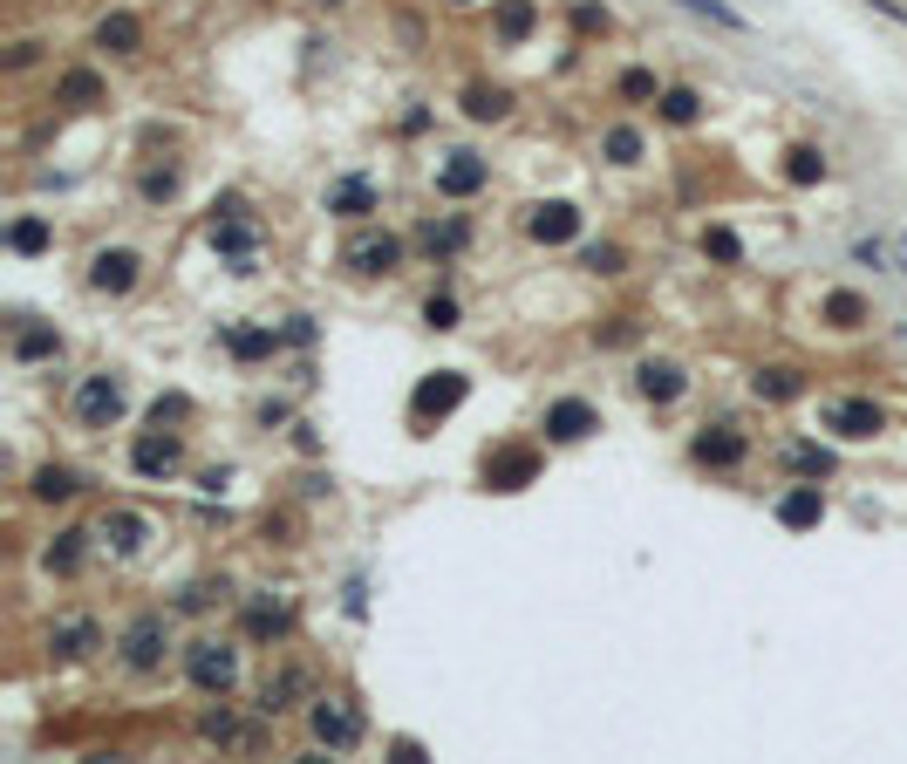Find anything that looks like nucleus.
I'll list each match as a JSON object with an SVG mask.
<instances>
[{"instance_id": "cd10ccee", "label": "nucleus", "mask_w": 907, "mask_h": 764, "mask_svg": "<svg viewBox=\"0 0 907 764\" xmlns=\"http://www.w3.org/2000/svg\"><path fill=\"white\" fill-rule=\"evenodd\" d=\"M226 342H232L239 362H260V355H273V328H232Z\"/></svg>"}, {"instance_id": "a19ab883", "label": "nucleus", "mask_w": 907, "mask_h": 764, "mask_svg": "<svg viewBox=\"0 0 907 764\" xmlns=\"http://www.w3.org/2000/svg\"><path fill=\"white\" fill-rule=\"evenodd\" d=\"M682 7H696V14H710L717 28H744V14H737V7H723V0H682Z\"/></svg>"}, {"instance_id": "39448f33", "label": "nucleus", "mask_w": 907, "mask_h": 764, "mask_svg": "<svg viewBox=\"0 0 907 764\" xmlns=\"http://www.w3.org/2000/svg\"><path fill=\"white\" fill-rule=\"evenodd\" d=\"M164 649H171L164 614H137V621H130V635H123V662H130V669H157V662H164Z\"/></svg>"}, {"instance_id": "9b49d317", "label": "nucleus", "mask_w": 907, "mask_h": 764, "mask_svg": "<svg viewBox=\"0 0 907 764\" xmlns=\"http://www.w3.org/2000/svg\"><path fill=\"white\" fill-rule=\"evenodd\" d=\"M478 185H485V157L451 151L444 164H437V191H444V198H471Z\"/></svg>"}, {"instance_id": "72a5a7b5", "label": "nucleus", "mask_w": 907, "mask_h": 764, "mask_svg": "<svg viewBox=\"0 0 907 764\" xmlns=\"http://www.w3.org/2000/svg\"><path fill=\"white\" fill-rule=\"evenodd\" d=\"M7 246H14V253H41V246H48V226H41V219H14Z\"/></svg>"}, {"instance_id": "f257e3e1", "label": "nucleus", "mask_w": 907, "mask_h": 764, "mask_svg": "<svg viewBox=\"0 0 907 764\" xmlns=\"http://www.w3.org/2000/svg\"><path fill=\"white\" fill-rule=\"evenodd\" d=\"M307 730H314L321 751H355V744H362V710H355L348 696H321V703L307 710Z\"/></svg>"}, {"instance_id": "2eb2a0df", "label": "nucleus", "mask_w": 907, "mask_h": 764, "mask_svg": "<svg viewBox=\"0 0 907 764\" xmlns=\"http://www.w3.org/2000/svg\"><path fill=\"white\" fill-rule=\"evenodd\" d=\"M696 464H717V471H730V464H744V437H737L730 423H717V430H703V437H696Z\"/></svg>"}, {"instance_id": "2f4dec72", "label": "nucleus", "mask_w": 907, "mask_h": 764, "mask_svg": "<svg viewBox=\"0 0 907 764\" xmlns=\"http://www.w3.org/2000/svg\"><path fill=\"white\" fill-rule=\"evenodd\" d=\"M55 335H48V328H21V335H14V355H21V362H41V355H55Z\"/></svg>"}, {"instance_id": "aec40b11", "label": "nucleus", "mask_w": 907, "mask_h": 764, "mask_svg": "<svg viewBox=\"0 0 907 764\" xmlns=\"http://www.w3.org/2000/svg\"><path fill=\"white\" fill-rule=\"evenodd\" d=\"M253 239H260V232L246 226V219H219V226H212V246H219V253H232V260H253Z\"/></svg>"}, {"instance_id": "dca6fc26", "label": "nucleus", "mask_w": 907, "mask_h": 764, "mask_svg": "<svg viewBox=\"0 0 907 764\" xmlns=\"http://www.w3.org/2000/svg\"><path fill=\"white\" fill-rule=\"evenodd\" d=\"M635 389H642L648 403H676L682 396V369L676 362H642V369H635Z\"/></svg>"}, {"instance_id": "c85d7f7f", "label": "nucleus", "mask_w": 907, "mask_h": 764, "mask_svg": "<svg viewBox=\"0 0 907 764\" xmlns=\"http://www.w3.org/2000/svg\"><path fill=\"white\" fill-rule=\"evenodd\" d=\"M826 321L832 328H860V321H867V301H860V294H826Z\"/></svg>"}, {"instance_id": "4be33fe9", "label": "nucleus", "mask_w": 907, "mask_h": 764, "mask_svg": "<svg viewBox=\"0 0 907 764\" xmlns=\"http://www.w3.org/2000/svg\"><path fill=\"white\" fill-rule=\"evenodd\" d=\"M144 533H151V526H144L137 512H110V519H103V539H110L116 553H137V546H144Z\"/></svg>"}, {"instance_id": "9d476101", "label": "nucleus", "mask_w": 907, "mask_h": 764, "mask_svg": "<svg viewBox=\"0 0 907 764\" xmlns=\"http://www.w3.org/2000/svg\"><path fill=\"white\" fill-rule=\"evenodd\" d=\"M594 423H601V417H594V410H587L580 396H560V403L546 410V437H553V444H580V437H587Z\"/></svg>"}, {"instance_id": "e433bc0d", "label": "nucleus", "mask_w": 907, "mask_h": 764, "mask_svg": "<svg viewBox=\"0 0 907 764\" xmlns=\"http://www.w3.org/2000/svg\"><path fill=\"white\" fill-rule=\"evenodd\" d=\"M301 683H307L301 669H287V676H280V683H266V703H260V710H266V717H280V710H287V696H294V689H301Z\"/></svg>"}, {"instance_id": "a878e982", "label": "nucleus", "mask_w": 907, "mask_h": 764, "mask_svg": "<svg viewBox=\"0 0 907 764\" xmlns=\"http://www.w3.org/2000/svg\"><path fill=\"white\" fill-rule=\"evenodd\" d=\"M532 21H539V14H532V0H498V35H505V41H526Z\"/></svg>"}, {"instance_id": "20e7f679", "label": "nucleus", "mask_w": 907, "mask_h": 764, "mask_svg": "<svg viewBox=\"0 0 907 764\" xmlns=\"http://www.w3.org/2000/svg\"><path fill=\"white\" fill-rule=\"evenodd\" d=\"M826 430L853 437V444H867V437H880V430H887V417H880V403H873V396H839V403L826 410Z\"/></svg>"}, {"instance_id": "6e6552de", "label": "nucleus", "mask_w": 907, "mask_h": 764, "mask_svg": "<svg viewBox=\"0 0 907 764\" xmlns=\"http://www.w3.org/2000/svg\"><path fill=\"white\" fill-rule=\"evenodd\" d=\"M89 287H96V294H130V287H137V253H130V246H103V253L89 260Z\"/></svg>"}, {"instance_id": "58836bf2", "label": "nucleus", "mask_w": 907, "mask_h": 764, "mask_svg": "<svg viewBox=\"0 0 907 764\" xmlns=\"http://www.w3.org/2000/svg\"><path fill=\"white\" fill-rule=\"evenodd\" d=\"M464 246V226H430L423 232V253H457Z\"/></svg>"}, {"instance_id": "a18cd8bd", "label": "nucleus", "mask_w": 907, "mask_h": 764, "mask_svg": "<svg viewBox=\"0 0 907 764\" xmlns=\"http://www.w3.org/2000/svg\"><path fill=\"white\" fill-rule=\"evenodd\" d=\"M792 458H798V464H805V471H826V464H832V458H826V451H812V444H798Z\"/></svg>"}, {"instance_id": "393cba45", "label": "nucleus", "mask_w": 907, "mask_h": 764, "mask_svg": "<svg viewBox=\"0 0 907 764\" xmlns=\"http://www.w3.org/2000/svg\"><path fill=\"white\" fill-rule=\"evenodd\" d=\"M55 96H62V103H69V110H89V103H96V96H103V82L89 76V69H69V76L55 82Z\"/></svg>"}, {"instance_id": "c9c22d12", "label": "nucleus", "mask_w": 907, "mask_h": 764, "mask_svg": "<svg viewBox=\"0 0 907 764\" xmlns=\"http://www.w3.org/2000/svg\"><path fill=\"white\" fill-rule=\"evenodd\" d=\"M607 157H614V164H635V157H642V137H635L628 123H614V130H607Z\"/></svg>"}, {"instance_id": "79ce46f5", "label": "nucleus", "mask_w": 907, "mask_h": 764, "mask_svg": "<svg viewBox=\"0 0 907 764\" xmlns=\"http://www.w3.org/2000/svg\"><path fill=\"white\" fill-rule=\"evenodd\" d=\"M580 267H594V273H621V246H587V253H580Z\"/></svg>"}, {"instance_id": "7ed1b4c3", "label": "nucleus", "mask_w": 907, "mask_h": 764, "mask_svg": "<svg viewBox=\"0 0 907 764\" xmlns=\"http://www.w3.org/2000/svg\"><path fill=\"white\" fill-rule=\"evenodd\" d=\"M464 389H471V382L457 376V369H437V376H423V382H416V396H410V423H416V430L444 423L457 403H464Z\"/></svg>"}, {"instance_id": "f3484780", "label": "nucleus", "mask_w": 907, "mask_h": 764, "mask_svg": "<svg viewBox=\"0 0 907 764\" xmlns=\"http://www.w3.org/2000/svg\"><path fill=\"white\" fill-rule=\"evenodd\" d=\"M137 41H144L137 14H103L96 21V48H110V55H137Z\"/></svg>"}, {"instance_id": "37998d69", "label": "nucleus", "mask_w": 907, "mask_h": 764, "mask_svg": "<svg viewBox=\"0 0 907 764\" xmlns=\"http://www.w3.org/2000/svg\"><path fill=\"white\" fill-rule=\"evenodd\" d=\"M246 628H253V635H280V628H287V608H253Z\"/></svg>"}, {"instance_id": "423d86ee", "label": "nucleus", "mask_w": 907, "mask_h": 764, "mask_svg": "<svg viewBox=\"0 0 907 764\" xmlns=\"http://www.w3.org/2000/svg\"><path fill=\"white\" fill-rule=\"evenodd\" d=\"M76 417L89 423V430L116 423V417H123V382H116V376H89V382L76 389Z\"/></svg>"}, {"instance_id": "4c0bfd02", "label": "nucleus", "mask_w": 907, "mask_h": 764, "mask_svg": "<svg viewBox=\"0 0 907 764\" xmlns=\"http://www.w3.org/2000/svg\"><path fill=\"white\" fill-rule=\"evenodd\" d=\"M144 198H151V205H164V198H178V171H171V164H157V171H144Z\"/></svg>"}, {"instance_id": "473e14b6", "label": "nucleus", "mask_w": 907, "mask_h": 764, "mask_svg": "<svg viewBox=\"0 0 907 764\" xmlns=\"http://www.w3.org/2000/svg\"><path fill=\"white\" fill-rule=\"evenodd\" d=\"M696 110H703L696 89H669V96H662V116H669V123H696Z\"/></svg>"}, {"instance_id": "f8f14e48", "label": "nucleus", "mask_w": 907, "mask_h": 764, "mask_svg": "<svg viewBox=\"0 0 907 764\" xmlns=\"http://www.w3.org/2000/svg\"><path fill=\"white\" fill-rule=\"evenodd\" d=\"M348 267L355 273H396L403 267V239H389V232H369V239H355V246H348Z\"/></svg>"}, {"instance_id": "f03ea898", "label": "nucleus", "mask_w": 907, "mask_h": 764, "mask_svg": "<svg viewBox=\"0 0 907 764\" xmlns=\"http://www.w3.org/2000/svg\"><path fill=\"white\" fill-rule=\"evenodd\" d=\"M185 669H191V683L205 689V696H226V689L239 683V649L205 635V642H191V649H185Z\"/></svg>"}, {"instance_id": "ea45409f", "label": "nucleus", "mask_w": 907, "mask_h": 764, "mask_svg": "<svg viewBox=\"0 0 907 764\" xmlns=\"http://www.w3.org/2000/svg\"><path fill=\"white\" fill-rule=\"evenodd\" d=\"M423 321H430V328H457V301L451 294H430V301H423Z\"/></svg>"}, {"instance_id": "a211bd4d", "label": "nucleus", "mask_w": 907, "mask_h": 764, "mask_svg": "<svg viewBox=\"0 0 907 764\" xmlns=\"http://www.w3.org/2000/svg\"><path fill=\"white\" fill-rule=\"evenodd\" d=\"M328 212H341V219H362V212H376V185H369V178H341V185L328 191Z\"/></svg>"}, {"instance_id": "49530a36", "label": "nucleus", "mask_w": 907, "mask_h": 764, "mask_svg": "<svg viewBox=\"0 0 907 764\" xmlns=\"http://www.w3.org/2000/svg\"><path fill=\"white\" fill-rule=\"evenodd\" d=\"M451 7H471V0H451Z\"/></svg>"}, {"instance_id": "ddd939ff", "label": "nucleus", "mask_w": 907, "mask_h": 764, "mask_svg": "<svg viewBox=\"0 0 907 764\" xmlns=\"http://www.w3.org/2000/svg\"><path fill=\"white\" fill-rule=\"evenodd\" d=\"M532 471H539L532 451H492V458H485V485H492V492H519V485H532Z\"/></svg>"}, {"instance_id": "6ab92c4d", "label": "nucleus", "mask_w": 907, "mask_h": 764, "mask_svg": "<svg viewBox=\"0 0 907 764\" xmlns=\"http://www.w3.org/2000/svg\"><path fill=\"white\" fill-rule=\"evenodd\" d=\"M505 110H512V96L492 89V82H471V89H464V116H471V123H498Z\"/></svg>"}, {"instance_id": "f704fd0d", "label": "nucleus", "mask_w": 907, "mask_h": 764, "mask_svg": "<svg viewBox=\"0 0 907 764\" xmlns=\"http://www.w3.org/2000/svg\"><path fill=\"white\" fill-rule=\"evenodd\" d=\"M205 737H212V744H239V737H246V730H239V717H232V710H205Z\"/></svg>"}, {"instance_id": "5701e85b", "label": "nucleus", "mask_w": 907, "mask_h": 764, "mask_svg": "<svg viewBox=\"0 0 907 764\" xmlns=\"http://www.w3.org/2000/svg\"><path fill=\"white\" fill-rule=\"evenodd\" d=\"M96 642H103V635H96V621H89V614H76V621H62V628H55V655H89Z\"/></svg>"}, {"instance_id": "1a4fd4ad", "label": "nucleus", "mask_w": 907, "mask_h": 764, "mask_svg": "<svg viewBox=\"0 0 907 764\" xmlns=\"http://www.w3.org/2000/svg\"><path fill=\"white\" fill-rule=\"evenodd\" d=\"M526 232L539 239V246H567L573 232H580V212H573V205H560V198H553V205H532Z\"/></svg>"}, {"instance_id": "412c9836", "label": "nucleus", "mask_w": 907, "mask_h": 764, "mask_svg": "<svg viewBox=\"0 0 907 764\" xmlns=\"http://www.w3.org/2000/svg\"><path fill=\"white\" fill-rule=\"evenodd\" d=\"M751 389L764 396V403H792L798 389H805V376H798V369H757Z\"/></svg>"}, {"instance_id": "c03bdc74", "label": "nucleus", "mask_w": 907, "mask_h": 764, "mask_svg": "<svg viewBox=\"0 0 907 764\" xmlns=\"http://www.w3.org/2000/svg\"><path fill=\"white\" fill-rule=\"evenodd\" d=\"M621 96H635V103L655 96V76H648V69H628V76H621Z\"/></svg>"}, {"instance_id": "b1692460", "label": "nucleus", "mask_w": 907, "mask_h": 764, "mask_svg": "<svg viewBox=\"0 0 907 764\" xmlns=\"http://www.w3.org/2000/svg\"><path fill=\"white\" fill-rule=\"evenodd\" d=\"M76 492H82V478L69 464H41L35 471V498H48V505H55V498H76Z\"/></svg>"}, {"instance_id": "0eeeda50", "label": "nucleus", "mask_w": 907, "mask_h": 764, "mask_svg": "<svg viewBox=\"0 0 907 764\" xmlns=\"http://www.w3.org/2000/svg\"><path fill=\"white\" fill-rule=\"evenodd\" d=\"M178 458H185V444H178V430H164V423H157L151 437H137V444H130V464H137L144 478H171V471H178Z\"/></svg>"}, {"instance_id": "7c9ffc66", "label": "nucleus", "mask_w": 907, "mask_h": 764, "mask_svg": "<svg viewBox=\"0 0 907 764\" xmlns=\"http://www.w3.org/2000/svg\"><path fill=\"white\" fill-rule=\"evenodd\" d=\"M703 253H710V260H723V267H737V260H744V246H737V232H730V226H710V232H703Z\"/></svg>"}, {"instance_id": "4468645a", "label": "nucleus", "mask_w": 907, "mask_h": 764, "mask_svg": "<svg viewBox=\"0 0 907 764\" xmlns=\"http://www.w3.org/2000/svg\"><path fill=\"white\" fill-rule=\"evenodd\" d=\"M819 519H826V492H819V485H792V492L778 498V526L805 533V526H819Z\"/></svg>"}, {"instance_id": "c756f323", "label": "nucleus", "mask_w": 907, "mask_h": 764, "mask_svg": "<svg viewBox=\"0 0 907 764\" xmlns=\"http://www.w3.org/2000/svg\"><path fill=\"white\" fill-rule=\"evenodd\" d=\"M82 539H89V533H62L55 546H48V567L62 573V580H69V573L82 567Z\"/></svg>"}, {"instance_id": "bb28decb", "label": "nucleus", "mask_w": 907, "mask_h": 764, "mask_svg": "<svg viewBox=\"0 0 907 764\" xmlns=\"http://www.w3.org/2000/svg\"><path fill=\"white\" fill-rule=\"evenodd\" d=\"M785 178L792 185H819L826 178V157L812 151V144H798V151H785Z\"/></svg>"}]
</instances>
